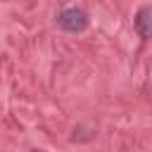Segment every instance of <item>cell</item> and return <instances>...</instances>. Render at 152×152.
I'll return each mask as SVG.
<instances>
[{
  "mask_svg": "<svg viewBox=\"0 0 152 152\" xmlns=\"http://www.w3.org/2000/svg\"><path fill=\"white\" fill-rule=\"evenodd\" d=\"M57 24H59L64 31H69V33H81V31L88 28V14H86L83 10L69 7V10H64V12L59 14Z\"/></svg>",
  "mask_w": 152,
  "mask_h": 152,
  "instance_id": "obj_1",
  "label": "cell"
},
{
  "mask_svg": "<svg viewBox=\"0 0 152 152\" xmlns=\"http://www.w3.org/2000/svg\"><path fill=\"white\" fill-rule=\"evenodd\" d=\"M135 31L145 40L152 38V5H145V7L138 10V14H135Z\"/></svg>",
  "mask_w": 152,
  "mask_h": 152,
  "instance_id": "obj_2",
  "label": "cell"
},
{
  "mask_svg": "<svg viewBox=\"0 0 152 152\" xmlns=\"http://www.w3.org/2000/svg\"><path fill=\"white\" fill-rule=\"evenodd\" d=\"M31 152H36V150H31Z\"/></svg>",
  "mask_w": 152,
  "mask_h": 152,
  "instance_id": "obj_3",
  "label": "cell"
}]
</instances>
